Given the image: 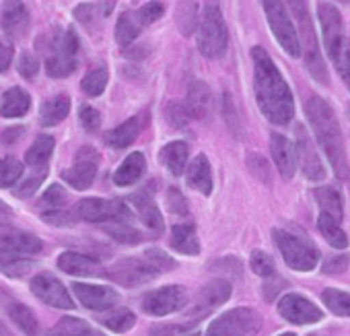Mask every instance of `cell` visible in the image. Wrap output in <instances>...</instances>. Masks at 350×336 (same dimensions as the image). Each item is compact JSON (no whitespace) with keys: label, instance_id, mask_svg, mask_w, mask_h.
<instances>
[{"label":"cell","instance_id":"6da1fadb","mask_svg":"<svg viewBox=\"0 0 350 336\" xmlns=\"http://www.w3.org/2000/svg\"><path fill=\"white\" fill-rule=\"evenodd\" d=\"M254 89L262 114L276 126H284L295 116V101L286 81L264 48L252 50Z\"/></svg>","mask_w":350,"mask_h":336},{"label":"cell","instance_id":"7a4b0ae2","mask_svg":"<svg viewBox=\"0 0 350 336\" xmlns=\"http://www.w3.org/2000/svg\"><path fill=\"white\" fill-rule=\"evenodd\" d=\"M305 114L313 128L315 140L323 148L332 170L336 172L338 178H346L348 176V157H346V144H344V136H342L340 124L336 120V114L317 95L307 99Z\"/></svg>","mask_w":350,"mask_h":336},{"label":"cell","instance_id":"3957f363","mask_svg":"<svg viewBox=\"0 0 350 336\" xmlns=\"http://www.w3.org/2000/svg\"><path fill=\"white\" fill-rule=\"evenodd\" d=\"M198 50L202 56L217 60L225 56L227 44H229V34L225 19L221 15V7L215 3H206L200 23H198Z\"/></svg>","mask_w":350,"mask_h":336},{"label":"cell","instance_id":"277c9868","mask_svg":"<svg viewBox=\"0 0 350 336\" xmlns=\"http://www.w3.org/2000/svg\"><path fill=\"white\" fill-rule=\"evenodd\" d=\"M48 60L46 73L52 79H64L75 73L77 68V54H79V38L72 29L54 31L50 44H46Z\"/></svg>","mask_w":350,"mask_h":336},{"label":"cell","instance_id":"5b68a950","mask_svg":"<svg viewBox=\"0 0 350 336\" xmlns=\"http://www.w3.org/2000/svg\"><path fill=\"white\" fill-rule=\"evenodd\" d=\"M291 7L295 9L293 13L297 17V25H299V44H301V54L305 56V64L313 79H317L321 85H327V70L321 60L315 27L307 13V7H305V3H291Z\"/></svg>","mask_w":350,"mask_h":336},{"label":"cell","instance_id":"8992f818","mask_svg":"<svg viewBox=\"0 0 350 336\" xmlns=\"http://www.w3.org/2000/svg\"><path fill=\"white\" fill-rule=\"evenodd\" d=\"M274 242L284 258V262L293 268V270H301V272H309L317 266L319 262V252L313 244H309L307 240L286 231V229H274L272 231Z\"/></svg>","mask_w":350,"mask_h":336},{"label":"cell","instance_id":"52a82bcc","mask_svg":"<svg viewBox=\"0 0 350 336\" xmlns=\"http://www.w3.org/2000/svg\"><path fill=\"white\" fill-rule=\"evenodd\" d=\"M262 320L252 307H235L221 313L206 330V336H250L260 328Z\"/></svg>","mask_w":350,"mask_h":336},{"label":"cell","instance_id":"ba28073f","mask_svg":"<svg viewBox=\"0 0 350 336\" xmlns=\"http://www.w3.org/2000/svg\"><path fill=\"white\" fill-rule=\"evenodd\" d=\"M75 219L87 223H116V221H130V211L120 201H105V198H83L72 209Z\"/></svg>","mask_w":350,"mask_h":336},{"label":"cell","instance_id":"9c48e42d","mask_svg":"<svg viewBox=\"0 0 350 336\" xmlns=\"http://www.w3.org/2000/svg\"><path fill=\"white\" fill-rule=\"evenodd\" d=\"M262 7L266 11L272 34L278 40V44L282 46V50L288 56L299 58V54H301L299 34H297V27L293 25V21H291V17L286 13V7L282 3H272V0H270V3H264Z\"/></svg>","mask_w":350,"mask_h":336},{"label":"cell","instance_id":"30bf717a","mask_svg":"<svg viewBox=\"0 0 350 336\" xmlns=\"http://www.w3.org/2000/svg\"><path fill=\"white\" fill-rule=\"evenodd\" d=\"M186 303H188V291H186V287H180V285L154 289V291L146 293L140 301L142 311L148 315H157V318L180 311L182 307H186Z\"/></svg>","mask_w":350,"mask_h":336},{"label":"cell","instance_id":"8fae6325","mask_svg":"<svg viewBox=\"0 0 350 336\" xmlns=\"http://www.w3.org/2000/svg\"><path fill=\"white\" fill-rule=\"evenodd\" d=\"M97 167H99V153L93 146H83L75 155V163L62 172V180L77 190H87L97 176Z\"/></svg>","mask_w":350,"mask_h":336},{"label":"cell","instance_id":"7c38bea8","mask_svg":"<svg viewBox=\"0 0 350 336\" xmlns=\"http://www.w3.org/2000/svg\"><path fill=\"white\" fill-rule=\"evenodd\" d=\"M31 291L33 295L44 301L50 307L56 309H72L75 301L70 297V293L66 291V287L50 272H40L31 279Z\"/></svg>","mask_w":350,"mask_h":336},{"label":"cell","instance_id":"4fadbf2b","mask_svg":"<svg viewBox=\"0 0 350 336\" xmlns=\"http://www.w3.org/2000/svg\"><path fill=\"white\" fill-rule=\"evenodd\" d=\"M295 136H297V142H295V148H297V161L301 165V172L307 180H313V182H319L325 178V170L319 161V155L315 151V142L313 138L309 136L307 128L303 124H297L295 128Z\"/></svg>","mask_w":350,"mask_h":336},{"label":"cell","instance_id":"5bb4252c","mask_svg":"<svg viewBox=\"0 0 350 336\" xmlns=\"http://www.w3.org/2000/svg\"><path fill=\"white\" fill-rule=\"evenodd\" d=\"M159 272L150 266L146 258H122L111 268H107V276L118 281L126 287H136L142 283H148Z\"/></svg>","mask_w":350,"mask_h":336},{"label":"cell","instance_id":"9a60e30c","mask_svg":"<svg viewBox=\"0 0 350 336\" xmlns=\"http://www.w3.org/2000/svg\"><path fill=\"white\" fill-rule=\"evenodd\" d=\"M278 313L291 322V324H299V326H305V324H315L323 318L321 309L315 307L307 297L303 295H297V293H288L284 295L280 301H278Z\"/></svg>","mask_w":350,"mask_h":336},{"label":"cell","instance_id":"2e32d148","mask_svg":"<svg viewBox=\"0 0 350 336\" xmlns=\"http://www.w3.org/2000/svg\"><path fill=\"white\" fill-rule=\"evenodd\" d=\"M231 297V285L223 279H217L213 283H208L196 297L194 305L190 307L188 311V318L192 320H198V318H204L206 313H211L215 307L223 305L227 299Z\"/></svg>","mask_w":350,"mask_h":336},{"label":"cell","instance_id":"e0dca14e","mask_svg":"<svg viewBox=\"0 0 350 336\" xmlns=\"http://www.w3.org/2000/svg\"><path fill=\"white\" fill-rule=\"evenodd\" d=\"M317 17H319V23H321V34H323L325 50H327V54L332 58L334 52L340 48V44L346 40L340 11L334 5H329V3H319L317 5Z\"/></svg>","mask_w":350,"mask_h":336},{"label":"cell","instance_id":"ac0fdd59","mask_svg":"<svg viewBox=\"0 0 350 336\" xmlns=\"http://www.w3.org/2000/svg\"><path fill=\"white\" fill-rule=\"evenodd\" d=\"M0 248L21 256H31L42 252L44 242L38 235L17 229L13 225H0Z\"/></svg>","mask_w":350,"mask_h":336},{"label":"cell","instance_id":"d6986e66","mask_svg":"<svg viewBox=\"0 0 350 336\" xmlns=\"http://www.w3.org/2000/svg\"><path fill=\"white\" fill-rule=\"evenodd\" d=\"M72 291L77 295V299L87 307V309H93V311H105V309H111L120 295L118 291L109 289V287H103V285H87V283H75L72 285Z\"/></svg>","mask_w":350,"mask_h":336},{"label":"cell","instance_id":"ffe728a7","mask_svg":"<svg viewBox=\"0 0 350 336\" xmlns=\"http://www.w3.org/2000/svg\"><path fill=\"white\" fill-rule=\"evenodd\" d=\"M58 268L72 276H107V270L103 264L91 256L77 254V252H64L58 256Z\"/></svg>","mask_w":350,"mask_h":336},{"label":"cell","instance_id":"44dd1931","mask_svg":"<svg viewBox=\"0 0 350 336\" xmlns=\"http://www.w3.org/2000/svg\"><path fill=\"white\" fill-rule=\"evenodd\" d=\"M270 151H272V159L278 167V172L284 180H291L297 172V148L293 146V142L278 134L272 132L270 136Z\"/></svg>","mask_w":350,"mask_h":336},{"label":"cell","instance_id":"7402d4cb","mask_svg":"<svg viewBox=\"0 0 350 336\" xmlns=\"http://www.w3.org/2000/svg\"><path fill=\"white\" fill-rule=\"evenodd\" d=\"M0 27L9 38H23L29 29V9L23 3H5L3 17H0Z\"/></svg>","mask_w":350,"mask_h":336},{"label":"cell","instance_id":"603a6c76","mask_svg":"<svg viewBox=\"0 0 350 336\" xmlns=\"http://www.w3.org/2000/svg\"><path fill=\"white\" fill-rule=\"evenodd\" d=\"M130 203L138 215V219L152 231V233H161L163 231V215L157 207V203L152 201L148 190H140L136 194L130 196Z\"/></svg>","mask_w":350,"mask_h":336},{"label":"cell","instance_id":"cb8c5ba5","mask_svg":"<svg viewBox=\"0 0 350 336\" xmlns=\"http://www.w3.org/2000/svg\"><path fill=\"white\" fill-rule=\"evenodd\" d=\"M186 112L188 116L196 118V120H204L211 116L213 112V91L206 83L202 81H194L188 89V97H186Z\"/></svg>","mask_w":350,"mask_h":336},{"label":"cell","instance_id":"d4e9b609","mask_svg":"<svg viewBox=\"0 0 350 336\" xmlns=\"http://www.w3.org/2000/svg\"><path fill=\"white\" fill-rule=\"evenodd\" d=\"M142 128H144V116L130 118L124 124H120L118 128L105 132V142H107V146L122 151V148L130 146L138 138V134L142 132Z\"/></svg>","mask_w":350,"mask_h":336},{"label":"cell","instance_id":"484cf974","mask_svg":"<svg viewBox=\"0 0 350 336\" xmlns=\"http://www.w3.org/2000/svg\"><path fill=\"white\" fill-rule=\"evenodd\" d=\"M5 311L11 318V322L27 336H40V322L36 313L21 301L17 299H7L5 301Z\"/></svg>","mask_w":350,"mask_h":336},{"label":"cell","instance_id":"4316f807","mask_svg":"<svg viewBox=\"0 0 350 336\" xmlns=\"http://www.w3.org/2000/svg\"><path fill=\"white\" fill-rule=\"evenodd\" d=\"M186 182L190 188H194L206 196L213 192V172H211V163H208L206 155H198L190 161Z\"/></svg>","mask_w":350,"mask_h":336},{"label":"cell","instance_id":"83f0119b","mask_svg":"<svg viewBox=\"0 0 350 336\" xmlns=\"http://www.w3.org/2000/svg\"><path fill=\"white\" fill-rule=\"evenodd\" d=\"M171 248L186 256H198L200 254V242L196 235L194 223H178L171 229Z\"/></svg>","mask_w":350,"mask_h":336},{"label":"cell","instance_id":"f1b7e54d","mask_svg":"<svg viewBox=\"0 0 350 336\" xmlns=\"http://www.w3.org/2000/svg\"><path fill=\"white\" fill-rule=\"evenodd\" d=\"M144 167H146V161H144V155H142V153H132V155H128V157L122 161V165L116 170V174H113L116 186L126 188V186L136 184V182L142 178V174H144Z\"/></svg>","mask_w":350,"mask_h":336},{"label":"cell","instance_id":"f546056e","mask_svg":"<svg viewBox=\"0 0 350 336\" xmlns=\"http://www.w3.org/2000/svg\"><path fill=\"white\" fill-rule=\"evenodd\" d=\"M159 159L173 176H182L188 163V144L184 140H173L161 148Z\"/></svg>","mask_w":350,"mask_h":336},{"label":"cell","instance_id":"4dcf8cb0","mask_svg":"<svg viewBox=\"0 0 350 336\" xmlns=\"http://www.w3.org/2000/svg\"><path fill=\"white\" fill-rule=\"evenodd\" d=\"M31 97L21 87H11L3 95V103H0V116L3 118H21L29 112Z\"/></svg>","mask_w":350,"mask_h":336},{"label":"cell","instance_id":"1f68e13d","mask_svg":"<svg viewBox=\"0 0 350 336\" xmlns=\"http://www.w3.org/2000/svg\"><path fill=\"white\" fill-rule=\"evenodd\" d=\"M52 153H54V138L50 134H42L27 148L25 161H27V165L31 167V170H46Z\"/></svg>","mask_w":350,"mask_h":336},{"label":"cell","instance_id":"d6a6232c","mask_svg":"<svg viewBox=\"0 0 350 336\" xmlns=\"http://www.w3.org/2000/svg\"><path fill=\"white\" fill-rule=\"evenodd\" d=\"M70 112V97L66 93H60V95H54L50 97L44 105H42V124L44 126H56L60 124Z\"/></svg>","mask_w":350,"mask_h":336},{"label":"cell","instance_id":"836d02e7","mask_svg":"<svg viewBox=\"0 0 350 336\" xmlns=\"http://www.w3.org/2000/svg\"><path fill=\"white\" fill-rule=\"evenodd\" d=\"M315 201L321 209V215H327L336 221H342L344 217V207H342V196L336 188L323 186L315 190Z\"/></svg>","mask_w":350,"mask_h":336},{"label":"cell","instance_id":"e575fe53","mask_svg":"<svg viewBox=\"0 0 350 336\" xmlns=\"http://www.w3.org/2000/svg\"><path fill=\"white\" fill-rule=\"evenodd\" d=\"M31 268H33V262L29 258L0 248V270H3L7 276L19 279L23 274H27Z\"/></svg>","mask_w":350,"mask_h":336},{"label":"cell","instance_id":"d590c367","mask_svg":"<svg viewBox=\"0 0 350 336\" xmlns=\"http://www.w3.org/2000/svg\"><path fill=\"white\" fill-rule=\"evenodd\" d=\"M317 225H319V231L321 235L325 237V242L336 248V250H344L348 248V235L344 233V229L340 227V221L327 217V215H319L317 219Z\"/></svg>","mask_w":350,"mask_h":336},{"label":"cell","instance_id":"8d00e7d4","mask_svg":"<svg viewBox=\"0 0 350 336\" xmlns=\"http://www.w3.org/2000/svg\"><path fill=\"white\" fill-rule=\"evenodd\" d=\"M118 244H126V246H136L142 242V233L130 225V221H116V223H107L103 227Z\"/></svg>","mask_w":350,"mask_h":336},{"label":"cell","instance_id":"74e56055","mask_svg":"<svg viewBox=\"0 0 350 336\" xmlns=\"http://www.w3.org/2000/svg\"><path fill=\"white\" fill-rule=\"evenodd\" d=\"M101 324L105 328H109L111 332L122 334V332H128L136 324V315L130 309H126V307H118V309H111L107 315H103Z\"/></svg>","mask_w":350,"mask_h":336},{"label":"cell","instance_id":"f35d334b","mask_svg":"<svg viewBox=\"0 0 350 336\" xmlns=\"http://www.w3.org/2000/svg\"><path fill=\"white\" fill-rule=\"evenodd\" d=\"M321 299L332 313L340 318H350V293L340 289H325L321 293Z\"/></svg>","mask_w":350,"mask_h":336},{"label":"cell","instance_id":"ab89813d","mask_svg":"<svg viewBox=\"0 0 350 336\" xmlns=\"http://www.w3.org/2000/svg\"><path fill=\"white\" fill-rule=\"evenodd\" d=\"M48 336H93V330L81 318H62Z\"/></svg>","mask_w":350,"mask_h":336},{"label":"cell","instance_id":"60d3db41","mask_svg":"<svg viewBox=\"0 0 350 336\" xmlns=\"http://www.w3.org/2000/svg\"><path fill=\"white\" fill-rule=\"evenodd\" d=\"M23 176V163L15 157L0 159V188L15 186Z\"/></svg>","mask_w":350,"mask_h":336},{"label":"cell","instance_id":"b9f144b4","mask_svg":"<svg viewBox=\"0 0 350 336\" xmlns=\"http://www.w3.org/2000/svg\"><path fill=\"white\" fill-rule=\"evenodd\" d=\"M138 34H140V23H136L130 13L120 15L118 25H116V42L126 48L138 38Z\"/></svg>","mask_w":350,"mask_h":336},{"label":"cell","instance_id":"7bdbcfd3","mask_svg":"<svg viewBox=\"0 0 350 336\" xmlns=\"http://www.w3.org/2000/svg\"><path fill=\"white\" fill-rule=\"evenodd\" d=\"M107 79H109V77H107V70H105V68H95V70H91V73L85 75L81 87H83V91H85L87 95L99 97V95L105 91V87H107Z\"/></svg>","mask_w":350,"mask_h":336},{"label":"cell","instance_id":"ee69618b","mask_svg":"<svg viewBox=\"0 0 350 336\" xmlns=\"http://www.w3.org/2000/svg\"><path fill=\"white\" fill-rule=\"evenodd\" d=\"M332 60H334V64H336L338 75L342 77L344 85H346L348 91H350V40H348V38H346V40L340 44V48L334 52Z\"/></svg>","mask_w":350,"mask_h":336},{"label":"cell","instance_id":"f6af8a7d","mask_svg":"<svg viewBox=\"0 0 350 336\" xmlns=\"http://www.w3.org/2000/svg\"><path fill=\"white\" fill-rule=\"evenodd\" d=\"M64 205H66V192H64V188H60L58 184L50 186V188L44 192L42 201H40V209H42L44 213L62 211Z\"/></svg>","mask_w":350,"mask_h":336},{"label":"cell","instance_id":"bcb514c9","mask_svg":"<svg viewBox=\"0 0 350 336\" xmlns=\"http://www.w3.org/2000/svg\"><path fill=\"white\" fill-rule=\"evenodd\" d=\"M48 178V167L46 170H31V174L23 180V184L17 188V196L19 198H29V196H33L38 190H40V186L44 184V180Z\"/></svg>","mask_w":350,"mask_h":336},{"label":"cell","instance_id":"7dc6e473","mask_svg":"<svg viewBox=\"0 0 350 336\" xmlns=\"http://www.w3.org/2000/svg\"><path fill=\"white\" fill-rule=\"evenodd\" d=\"M252 270L258 274V276H262V279H272L274 276V272H276V266H274V260L266 254V252H260V250H256L254 254H252Z\"/></svg>","mask_w":350,"mask_h":336},{"label":"cell","instance_id":"c3c4849f","mask_svg":"<svg viewBox=\"0 0 350 336\" xmlns=\"http://www.w3.org/2000/svg\"><path fill=\"white\" fill-rule=\"evenodd\" d=\"M194 9H198V5H194V3L180 5L178 19L186 17L184 21H180V31H182V34H192V29H194V27H198L200 19H198V11H194Z\"/></svg>","mask_w":350,"mask_h":336},{"label":"cell","instance_id":"681fc988","mask_svg":"<svg viewBox=\"0 0 350 336\" xmlns=\"http://www.w3.org/2000/svg\"><path fill=\"white\" fill-rule=\"evenodd\" d=\"M144 258L150 262V266L157 270V272H163V270H171V268H175L178 266V262L175 260H171L165 252H161V250H157V248H150V250H146V254H144Z\"/></svg>","mask_w":350,"mask_h":336},{"label":"cell","instance_id":"f907efd6","mask_svg":"<svg viewBox=\"0 0 350 336\" xmlns=\"http://www.w3.org/2000/svg\"><path fill=\"white\" fill-rule=\"evenodd\" d=\"M163 13H165V7H163L161 3H148V5H144V7L136 13V17H138V23H140V25H150V23H154L157 19H161Z\"/></svg>","mask_w":350,"mask_h":336},{"label":"cell","instance_id":"816d5d0a","mask_svg":"<svg viewBox=\"0 0 350 336\" xmlns=\"http://www.w3.org/2000/svg\"><path fill=\"white\" fill-rule=\"evenodd\" d=\"M79 118H81V124L85 126L87 132H97L101 126V114L91 105H83L79 112Z\"/></svg>","mask_w":350,"mask_h":336},{"label":"cell","instance_id":"f5cc1de1","mask_svg":"<svg viewBox=\"0 0 350 336\" xmlns=\"http://www.w3.org/2000/svg\"><path fill=\"white\" fill-rule=\"evenodd\" d=\"M247 165H250V170L254 172L256 178H260L262 182H268V184H270V170H268V163H266L260 155L247 157Z\"/></svg>","mask_w":350,"mask_h":336},{"label":"cell","instance_id":"db71d44e","mask_svg":"<svg viewBox=\"0 0 350 336\" xmlns=\"http://www.w3.org/2000/svg\"><path fill=\"white\" fill-rule=\"evenodd\" d=\"M165 116L169 118V122H171L173 128H184V126H186V116H188V112H186V107L180 105V103H169Z\"/></svg>","mask_w":350,"mask_h":336},{"label":"cell","instance_id":"11a10c76","mask_svg":"<svg viewBox=\"0 0 350 336\" xmlns=\"http://www.w3.org/2000/svg\"><path fill=\"white\" fill-rule=\"evenodd\" d=\"M17 70L21 73V77H25V79H33L36 75H38V70H40V64H38V60L31 56V54H21V58H19V62H17Z\"/></svg>","mask_w":350,"mask_h":336},{"label":"cell","instance_id":"9f6ffc18","mask_svg":"<svg viewBox=\"0 0 350 336\" xmlns=\"http://www.w3.org/2000/svg\"><path fill=\"white\" fill-rule=\"evenodd\" d=\"M167 203H169V209H171L175 215H186V213H188V203H186V198L180 194V190L171 188V190L167 192Z\"/></svg>","mask_w":350,"mask_h":336},{"label":"cell","instance_id":"6f0895ef","mask_svg":"<svg viewBox=\"0 0 350 336\" xmlns=\"http://www.w3.org/2000/svg\"><path fill=\"white\" fill-rule=\"evenodd\" d=\"M42 217H44V221H48V223H52L56 227H64V225H70L75 221V215L66 213L64 209L62 211H54V213H44Z\"/></svg>","mask_w":350,"mask_h":336},{"label":"cell","instance_id":"680465c9","mask_svg":"<svg viewBox=\"0 0 350 336\" xmlns=\"http://www.w3.org/2000/svg\"><path fill=\"white\" fill-rule=\"evenodd\" d=\"M348 268V258L346 256H336L323 264V274H340Z\"/></svg>","mask_w":350,"mask_h":336},{"label":"cell","instance_id":"91938a15","mask_svg":"<svg viewBox=\"0 0 350 336\" xmlns=\"http://www.w3.org/2000/svg\"><path fill=\"white\" fill-rule=\"evenodd\" d=\"M13 54H15L13 44H9V42H5V40H0V73H5V70L11 66Z\"/></svg>","mask_w":350,"mask_h":336},{"label":"cell","instance_id":"94428289","mask_svg":"<svg viewBox=\"0 0 350 336\" xmlns=\"http://www.w3.org/2000/svg\"><path fill=\"white\" fill-rule=\"evenodd\" d=\"M23 132H25L23 126H11L5 132H0V142H3V144H13V142H17L23 136Z\"/></svg>","mask_w":350,"mask_h":336},{"label":"cell","instance_id":"6125c7cd","mask_svg":"<svg viewBox=\"0 0 350 336\" xmlns=\"http://www.w3.org/2000/svg\"><path fill=\"white\" fill-rule=\"evenodd\" d=\"M75 17L83 23H89L91 17H93V5H79L77 11H75Z\"/></svg>","mask_w":350,"mask_h":336},{"label":"cell","instance_id":"be15d7a7","mask_svg":"<svg viewBox=\"0 0 350 336\" xmlns=\"http://www.w3.org/2000/svg\"><path fill=\"white\" fill-rule=\"evenodd\" d=\"M11 219H13L11 209L0 201V225H11Z\"/></svg>","mask_w":350,"mask_h":336},{"label":"cell","instance_id":"e7e4bbea","mask_svg":"<svg viewBox=\"0 0 350 336\" xmlns=\"http://www.w3.org/2000/svg\"><path fill=\"white\" fill-rule=\"evenodd\" d=\"M0 336H15V334H11V330L5 324H0Z\"/></svg>","mask_w":350,"mask_h":336},{"label":"cell","instance_id":"03108f58","mask_svg":"<svg viewBox=\"0 0 350 336\" xmlns=\"http://www.w3.org/2000/svg\"><path fill=\"white\" fill-rule=\"evenodd\" d=\"M348 190H350V180H348Z\"/></svg>","mask_w":350,"mask_h":336},{"label":"cell","instance_id":"003e7915","mask_svg":"<svg viewBox=\"0 0 350 336\" xmlns=\"http://www.w3.org/2000/svg\"><path fill=\"white\" fill-rule=\"evenodd\" d=\"M192 336H200V334H192Z\"/></svg>","mask_w":350,"mask_h":336}]
</instances>
